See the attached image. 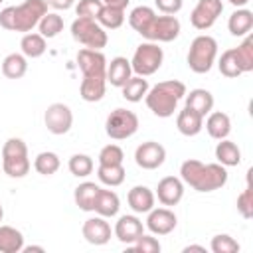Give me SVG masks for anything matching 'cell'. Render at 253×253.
I'll return each mask as SVG.
<instances>
[{
    "instance_id": "obj_33",
    "label": "cell",
    "mask_w": 253,
    "mask_h": 253,
    "mask_svg": "<svg viewBox=\"0 0 253 253\" xmlns=\"http://www.w3.org/2000/svg\"><path fill=\"white\" fill-rule=\"evenodd\" d=\"M97 22L105 28V30H117L123 26L125 22V8H119V6H105L101 8L99 16H97Z\"/></svg>"
},
{
    "instance_id": "obj_12",
    "label": "cell",
    "mask_w": 253,
    "mask_h": 253,
    "mask_svg": "<svg viewBox=\"0 0 253 253\" xmlns=\"http://www.w3.org/2000/svg\"><path fill=\"white\" fill-rule=\"evenodd\" d=\"M223 12L221 0H198L190 14V22L196 30H210Z\"/></svg>"
},
{
    "instance_id": "obj_9",
    "label": "cell",
    "mask_w": 253,
    "mask_h": 253,
    "mask_svg": "<svg viewBox=\"0 0 253 253\" xmlns=\"http://www.w3.org/2000/svg\"><path fill=\"white\" fill-rule=\"evenodd\" d=\"M136 130H138V117H136V113H132L128 109L119 107V109L111 111L105 121V132L113 140L130 138Z\"/></svg>"
},
{
    "instance_id": "obj_2",
    "label": "cell",
    "mask_w": 253,
    "mask_h": 253,
    "mask_svg": "<svg viewBox=\"0 0 253 253\" xmlns=\"http://www.w3.org/2000/svg\"><path fill=\"white\" fill-rule=\"evenodd\" d=\"M180 178L196 192H215L227 184V170L219 162L204 164L196 158H190L182 162Z\"/></svg>"
},
{
    "instance_id": "obj_16",
    "label": "cell",
    "mask_w": 253,
    "mask_h": 253,
    "mask_svg": "<svg viewBox=\"0 0 253 253\" xmlns=\"http://www.w3.org/2000/svg\"><path fill=\"white\" fill-rule=\"evenodd\" d=\"M81 233H83L85 241L91 243V245H105V243L111 241V235H113L107 217H101V215L85 219V223L81 227Z\"/></svg>"
},
{
    "instance_id": "obj_1",
    "label": "cell",
    "mask_w": 253,
    "mask_h": 253,
    "mask_svg": "<svg viewBox=\"0 0 253 253\" xmlns=\"http://www.w3.org/2000/svg\"><path fill=\"white\" fill-rule=\"evenodd\" d=\"M77 65L83 73L79 95L87 103H97L105 97L107 89V57L99 49L81 47L75 55Z\"/></svg>"
},
{
    "instance_id": "obj_5",
    "label": "cell",
    "mask_w": 253,
    "mask_h": 253,
    "mask_svg": "<svg viewBox=\"0 0 253 253\" xmlns=\"http://www.w3.org/2000/svg\"><path fill=\"white\" fill-rule=\"evenodd\" d=\"M215 57H217V42L215 38L208 36V34H202V36H196L190 43V51H188V67L194 71V73H208L213 63H215Z\"/></svg>"
},
{
    "instance_id": "obj_50",
    "label": "cell",
    "mask_w": 253,
    "mask_h": 253,
    "mask_svg": "<svg viewBox=\"0 0 253 253\" xmlns=\"http://www.w3.org/2000/svg\"><path fill=\"white\" fill-rule=\"evenodd\" d=\"M2 217H4V208H2V204H0V221H2Z\"/></svg>"
},
{
    "instance_id": "obj_44",
    "label": "cell",
    "mask_w": 253,
    "mask_h": 253,
    "mask_svg": "<svg viewBox=\"0 0 253 253\" xmlns=\"http://www.w3.org/2000/svg\"><path fill=\"white\" fill-rule=\"evenodd\" d=\"M154 6H156L162 14L174 16V14H178V12L182 10L184 0H154Z\"/></svg>"
},
{
    "instance_id": "obj_29",
    "label": "cell",
    "mask_w": 253,
    "mask_h": 253,
    "mask_svg": "<svg viewBox=\"0 0 253 253\" xmlns=\"http://www.w3.org/2000/svg\"><path fill=\"white\" fill-rule=\"evenodd\" d=\"M215 160L225 168L227 166H237L241 162V150L233 140L221 138L215 146Z\"/></svg>"
},
{
    "instance_id": "obj_42",
    "label": "cell",
    "mask_w": 253,
    "mask_h": 253,
    "mask_svg": "<svg viewBox=\"0 0 253 253\" xmlns=\"http://www.w3.org/2000/svg\"><path fill=\"white\" fill-rule=\"evenodd\" d=\"M101 8H103V2L101 0H79L77 6H75V14H77V18L97 20Z\"/></svg>"
},
{
    "instance_id": "obj_17",
    "label": "cell",
    "mask_w": 253,
    "mask_h": 253,
    "mask_svg": "<svg viewBox=\"0 0 253 253\" xmlns=\"http://www.w3.org/2000/svg\"><path fill=\"white\" fill-rule=\"evenodd\" d=\"M113 233H115V237H117L121 243L132 245V243L144 233V225H142V221H140L136 215L126 213V215H121V217L117 219Z\"/></svg>"
},
{
    "instance_id": "obj_35",
    "label": "cell",
    "mask_w": 253,
    "mask_h": 253,
    "mask_svg": "<svg viewBox=\"0 0 253 253\" xmlns=\"http://www.w3.org/2000/svg\"><path fill=\"white\" fill-rule=\"evenodd\" d=\"M59 166H61V160H59V156H57L55 152H51V150H43V152H40V154L34 158V168H36V172L42 174V176H51V174H55V172L59 170Z\"/></svg>"
},
{
    "instance_id": "obj_15",
    "label": "cell",
    "mask_w": 253,
    "mask_h": 253,
    "mask_svg": "<svg viewBox=\"0 0 253 253\" xmlns=\"http://www.w3.org/2000/svg\"><path fill=\"white\" fill-rule=\"evenodd\" d=\"M154 196L158 198V202L162 206H168V208L180 204V200L184 198V182H182V178H178V176H164L158 182Z\"/></svg>"
},
{
    "instance_id": "obj_39",
    "label": "cell",
    "mask_w": 253,
    "mask_h": 253,
    "mask_svg": "<svg viewBox=\"0 0 253 253\" xmlns=\"http://www.w3.org/2000/svg\"><path fill=\"white\" fill-rule=\"evenodd\" d=\"M210 249L213 253H237L241 249V245L227 233H217L211 237V243H210Z\"/></svg>"
},
{
    "instance_id": "obj_47",
    "label": "cell",
    "mask_w": 253,
    "mask_h": 253,
    "mask_svg": "<svg viewBox=\"0 0 253 253\" xmlns=\"http://www.w3.org/2000/svg\"><path fill=\"white\" fill-rule=\"evenodd\" d=\"M22 251H24V253H32V251H38V253H43L45 249H43L42 245H28V247L24 245V249H22Z\"/></svg>"
},
{
    "instance_id": "obj_20",
    "label": "cell",
    "mask_w": 253,
    "mask_h": 253,
    "mask_svg": "<svg viewBox=\"0 0 253 253\" xmlns=\"http://www.w3.org/2000/svg\"><path fill=\"white\" fill-rule=\"evenodd\" d=\"M176 128L184 136H196L204 128V117L192 111L190 107H184L176 117Z\"/></svg>"
},
{
    "instance_id": "obj_28",
    "label": "cell",
    "mask_w": 253,
    "mask_h": 253,
    "mask_svg": "<svg viewBox=\"0 0 253 253\" xmlns=\"http://www.w3.org/2000/svg\"><path fill=\"white\" fill-rule=\"evenodd\" d=\"M99 188L95 182H81L75 192H73V200H75V206L83 211H93V206H95V198L99 194Z\"/></svg>"
},
{
    "instance_id": "obj_38",
    "label": "cell",
    "mask_w": 253,
    "mask_h": 253,
    "mask_svg": "<svg viewBox=\"0 0 253 253\" xmlns=\"http://www.w3.org/2000/svg\"><path fill=\"white\" fill-rule=\"evenodd\" d=\"M217 67H219V73L223 77H229V79H235L241 75V69L237 65V59H235V53H233V47L231 49H225L217 61Z\"/></svg>"
},
{
    "instance_id": "obj_4",
    "label": "cell",
    "mask_w": 253,
    "mask_h": 253,
    "mask_svg": "<svg viewBox=\"0 0 253 253\" xmlns=\"http://www.w3.org/2000/svg\"><path fill=\"white\" fill-rule=\"evenodd\" d=\"M186 85L178 79H166L156 83L154 87L148 89V93L144 95L146 107L160 119H168L174 115V111L178 109L180 99H184L186 95Z\"/></svg>"
},
{
    "instance_id": "obj_32",
    "label": "cell",
    "mask_w": 253,
    "mask_h": 253,
    "mask_svg": "<svg viewBox=\"0 0 253 253\" xmlns=\"http://www.w3.org/2000/svg\"><path fill=\"white\" fill-rule=\"evenodd\" d=\"M125 166L123 164H99L97 168V178L101 184L109 188H117L125 182Z\"/></svg>"
},
{
    "instance_id": "obj_3",
    "label": "cell",
    "mask_w": 253,
    "mask_h": 253,
    "mask_svg": "<svg viewBox=\"0 0 253 253\" xmlns=\"http://www.w3.org/2000/svg\"><path fill=\"white\" fill-rule=\"evenodd\" d=\"M45 14H47L45 0H26L20 6H6L4 10H0V26L10 32L28 34L40 24L42 16Z\"/></svg>"
},
{
    "instance_id": "obj_34",
    "label": "cell",
    "mask_w": 253,
    "mask_h": 253,
    "mask_svg": "<svg viewBox=\"0 0 253 253\" xmlns=\"http://www.w3.org/2000/svg\"><path fill=\"white\" fill-rule=\"evenodd\" d=\"M233 53H235V59H237L241 73L253 71V38L249 34L245 36V40L237 47H233Z\"/></svg>"
},
{
    "instance_id": "obj_25",
    "label": "cell",
    "mask_w": 253,
    "mask_h": 253,
    "mask_svg": "<svg viewBox=\"0 0 253 253\" xmlns=\"http://www.w3.org/2000/svg\"><path fill=\"white\" fill-rule=\"evenodd\" d=\"M20 49L22 53L28 57V59H38L45 53L47 49V43H45V38L42 34H36V32H28L22 36L20 40Z\"/></svg>"
},
{
    "instance_id": "obj_10",
    "label": "cell",
    "mask_w": 253,
    "mask_h": 253,
    "mask_svg": "<svg viewBox=\"0 0 253 253\" xmlns=\"http://www.w3.org/2000/svg\"><path fill=\"white\" fill-rule=\"evenodd\" d=\"M180 30H182V26H180V20L176 18V16H170V14H162V16H158L156 14V18L152 20V24H150V28L146 30V34H144V38L148 40V42H156V43H168V42H174L178 36H180Z\"/></svg>"
},
{
    "instance_id": "obj_40",
    "label": "cell",
    "mask_w": 253,
    "mask_h": 253,
    "mask_svg": "<svg viewBox=\"0 0 253 253\" xmlns=\"http://www.w3.org/2000/svg\"><path fill=\"white\" fill-rule=\"evenodd\" d=\"M97 160H99V164H123L125 152L119 144H107L101 148Z\"/></svg>"
},
{
    "instance_id": "obj_43",
    "label": "cell",
    "mask_w": 253,
    "mask_h": 253,
    "mask_svg": "<svg viewBox=\"0 0 253 253\" xmlns=\"http://www.w3.org/2000/svg\"><path fill=\"white\" fill-rule=\"evenodd\" d=\"M130 249L136 251V253H158V251L162 249V245H160V241H158L156 237L142 233V235L130 245Z\"/></svg>"
},
{
    "instance_id": "obj_41",
    "label": "cell",
    "mask_w": 253,
    "mask_h": 253,
    "mask_svg": "<svg viewBox=\"0 0 253 253\" xmlns=\"http://www.w3.org/2000/svg\"><path fill=\"white\" fill-rule=\"evenodd\" d=\"M237 211L241 213L243 219H251L253 217V188L247 182L245 190L237 196Z\"/></svg>"
},
{
    "instance_id": "obj_6",
    "label": "cell",
    "mask_w": 253,
    "mask_h": 253,
    "mask_svg": "<svg viewBox=\"0 0 253 253\" xmlns=\"http://www.w3.org/2000/svg\"><path fill=\"white\" fill-rule=\"evenodd\" d=\"M30 158L28 146L22 138H8L2 146V170L10 178H24L30 172Z\"/></svg>"
},
{
    "instance_id": "obj_11",
    "label": "cell",
    "mask_w": 253,
    "mask_h": 253,
    "mask_svg": "<svg viewBox=\"0 0 253 253\" xmlns=\"http://www.w3.org/2000/svg\"><path fill=\"white\" fill-rule=\"evenodd\" d=\"M45 128L51 134H65L73 126V113L65 103H51L43 113Z\"/></svg>"
},
{
    "instance_id": "obj_7",
    "label": "cell",
    "mask_w": 253,
    "mask_h": 253,
    "mask_svg": "<svg viewBox=\"0 0 253 253\" xmlns=\"http://www.w3.org/2000/svg\"><path fill=\"white\" fill-rule=\"evenodd\" d=\"M71 38L89 49H103L109 42L105 28L91 18H75L71 24Z\"/></svg>"
},
{
    "instance_id": "obj_49",
    "label": "cell",
    "mask_w": 253,
    "mask_h": 253,
    "mask_svg": "<svg viewBox=\"0 0 253 253\" xmlns=\"http://www.w3.org/2000/svg\"><path fill=\"white\" fill-rule=\"evenodd\" d=\"M231 6H235V8H245L247 4H249V0H227Z\"/></svg>"
},
{
    "instance_id": "obj_30",
    "label": "cell",
    "mask_w": 253,
    "mask_h": 253,
    "mask_svg": "<svg viewBox=\"0 0 253 253\" xmlns=\"http://www.w3.org/2000/svg\"><path fill=\"white\" fill-rule=\"evenodd\" d=\"M28 71V57L24 53H8L2 59V73L8 79H22Z\"/></svg>"
},
{
    "instance_id": "obj_48",
    "label": "cell",
    "mask_w": 253,
    "mask_h": 253,
    "mask_svg": "<svg viewBox=\"0 0 253 253\" xmlns=\"http://www.w3.org/2000/svg\"><path fill=\"white\" fill-rule=\"evenodd\" d=\"M190 251H200V253H206V247H204V245H186V247H184V253H190Z\"/></svg>"
},
{
    "instance_id": "obj_21",
    "label": "cell",
    "mask_w": 253,
    "mask_h": 253,
    "mask_svg": "<svg viewBox=\"0 0 253 253\" xmlns=\"http://www.w3.org/2000/svg\"><path fill=\"white\" fill-rule=\"evenodd\" d=\"M206 130L211 138L215 140H221V138H227L229 132H231V119L227 113H221V111H211L208 113V119H206Z\"/></svg>"
},
{
    "instance_id": "obj_45",
    "label": "cell",
    "mask_w": 253,
    "mask_h": 253,
    "mask_svg": "<svg viewBox=\"0 0 253 253\" xmlns=\"http://www.w3.org/2000/svg\"><path fill=\"white\" fill-rule=\"evenodd\" d=\"M45 4L51 6L53 10H69L75 4V0H45Z\"/></svg>"
},
{
    "instance_id": "obj_37",
    "label": "cell",
    "mask_w": 253,
    "mask_h": 253,
    "mask_svg": "<svg viewBox=\"0 0 253 253\" xmlns=\"http://www.w3.org/2000/svg\"><path fill=\"white\" fill-rule=\"evenodd\" d=\"M67 168H69V172L73 174V176H77V178H87L91 172H93V168H95V164H93V158L89 156V154H73L71 158H69V162H67Z\"/></svg>"
},
{
    "instance_id": "obj_36",
    "label": "cell",
    "mask_w": 253,
    "mask_h": 253,
    "mask_svg": "<svg viewBox=\"0 0 253 253\" xmlns=\"http://www.w3.org/2000/svg\"><path fill=\"white\" fill-rule=\"evenodd\" d=\"M38 30H40L38 34H42L45 40H51L59 36V32H63V18L57 12H47L45 16H42Z\"/></svg>"
},
{
    "instance_id": "obj_18",
    "label": "cell",
    "mask_w": 253,
    "mask_h": 253,
    "mask_svg": "<svg viewBox=\"0 0 253 253\" xmlns=\"http://www.w3.org/2000/svg\"><path fill=\"white\" fill-rule=\"evenodd\" d=\"M126 202L134 213H148L154 208L156 196L148 186H132L126 194Z\"/></svg>"
},
{
    "instance_id": "obj_27",
    "label": "cell",
    "mask_w": 253,
    "mask_h": 253,
    "mask_svg": "<svg viewBox=\"0 0 253 253\" xmlns=\"http://www.w3.org/2000/svg\"><path fill=\"white\" fill-rule=\"evenodd\" d=\"M154 18H156L154 8H150V6H136V8H132L130 14H128V24H130V28H132L136 34H140V36L144 38L146 30L150 28V24H152Z\"/></svg>"
},
{
    "instance_id": "obj_14",
    "label": "cell",
    "mask_w": 253,
    "mask_h": 253,
    "mask_svg": "<svg viewBox=\"0 0 253 253\" xmlns=\"http://www.w3.org/2000/svg\"><path fill=\"white\" fill-rule=\"evenodd\" d=\"M178 217L170 208H152L146 215V227L152 235H168L176 229Z\"/></svg>"
},
{
    "instance_id": "obj_26",
    "label": "cell",
    "mask_w": 253,
    "mask_h": 253,
    "mask_svg": "<svg viewBox=\"0 0 253 253\" xmlns=\"http://www.w3.org/2000/svg\"><path fill=\"white\" fill-rule=\"evenodd\" d=\"M24 249V235L12 225H0V253H20Z\"/></svg>"
},
{
    "instance_id": "obj_19",
    "label": "cell",
    "mask_w": 253,
    "mask_h": 253,
    "mask_svg": "<svg viewBox=\"0 0 253 253\" xmlns=\"http://www.w3.org/2000/svg\"><path fill=\"white\" fill-rule=\"evenodd\" d=\"M132 77V67H130V59L117 55L111 59V63H107V83H111L113 87H123L128 79Z\"/></svg>"
},
{
    "instance_id": "obj_22",
    "label": "cell",
    "mask_w": 253,
    "mask_h": 253,
    "mask_svg": "<svg viewBox=\"0 0 253 253\" xmlns=\"http://www.w3.org/2000/svg\"><path fill=\"white\" fill-rule=\"evenodd\" d=\"M121 210V200L113 190H103L99 188V194L95 198V206L93 211L101 217H115Z\"/></svg>"
},
{
    "instance_id": "obj_51",
    "label": "cell",
    "mask_w": 253,
    "mask_h": 253,
    "mask_svg": "<svg viewBox=\"0 0 253 253\" xmlns=\"http://www.w3.org/2000/svg\"><path fill=\"white\" fill-rule=\"evenodd\" d=\"M2 2H4V0H0V4H2Z\"/></svg>"
},
{
    "instance_id": "obj_31",
    "label": "cell",
    "mask_w": 253,
    "mask_h": 253,
    "mask_svg": "<svg viewBox=\"0 0 253 253\" xmlns=\"http://www.w3.org/2000/svg\"><path fill=\"white\" fill-rule=\"evenodd\" d=\"M148 81H146V77H140V75H132L123 87H121V91H123V99H126L128 103H138V101H142L144 99V95L148 93Z\"/></svg>"
},
{
    "instance_id": "obj_46",
    "label": "cell",
    "mask_w": 253,
    "mask_h": 253,
    "mask_svg": "<svg viewBox=\"0 0 253 253\" xmlns=\"http://www.w3.org/2000/svg\"><path fill=\"white\" fill-rule=\"evenodd\" d=\"M105 6H119V8H126L130 0H101Z\"/></svg>"
},
{
    "instance_id": "obj_8",
    "label": "cell",
    "mask_w": 253,
    "mask_h": 253,
    "mask_svg": "<svg viewBox=\"0 0 253 253\" xmlns=\"http://www.w3.org/2000/svg\"><path fill=\"white\" fill-rule=\"evenodd\" d=\"M164 61V51L156 42H144L134 49V55L130 59V67L134 75L148 77L154 75Z\"/></svg>"
},
{
    "instance_id": "obj_23",
    "label": "cell",
    "mask_w": 253,
    "mask_h": 253,
    "mask_svg": "<svg viewBox=\"0 0 253 253\" xmlns=\"http://www.w3.org/2000/svg\"><path fill=\"white\" fill-rule=\"evenodd\" d=\"M186 97V107H190L192 111H196L198 115H202L206 119L208 113H211L213 109V95L208 91V89H192L190 93L184 95Z\"/></svg>"
},
{
    "instance_id": "obj_13",
    "label": "cell",
    "mask_w": 253,
    "mask_h": 253,
    "mask_svg": "<svg viewBox=\"0 0 253 253\" xmlns=\"http://www.w3.org/2000/svg\"><path fill=\"white\" fill-rule=\"evenodd\" d=\"M166 160V148L156 140H146L136 146L134 150V162L142 170H156Z\"/></svg>"
},
{
    "instance_id": "obj_24",
    "label": "cell",
    "mask_w": 253,
    "mask_h": 253,
    "mask_svg": "<svg viewBox=\"0 0 253 253\" xmlns=\"http://www.w3.org/2000/svg\"><path fill=\"white\" fill-rule=\"evenodd\" d=\"M251 28H253V12L247 8H237L227 20V30L235 38L247 36L251 32Z\"/></svg>"
}]
</instances>
